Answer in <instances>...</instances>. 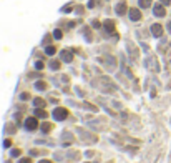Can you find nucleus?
<instances>
[{
	"label": "nucleus",
	"mask_w": 171,
	"mask_h": 163,
	"mask_svg": "<svg viewBox=\"0 0 171 163\" xmlns=\"http://www.w3.org/2000/svg\"><path fill=\"white\" fill-rule=\"evenodd\" d=\"M66 115H68V112H66L65 108H55V118H58V120H63Z\"/></svg>",
	"instance_id": "1"
},
{
	"label": "nucleus",
	"mask_w": 171,
	"mask_h": 163,
	"mask_svg": "<svg viewBox=\"0 0 171 163\" xmlns=\"http://www.w3.org/2000/svg\"><path fill=\"white\" fill-rule=\"evenodd\" d=\"M27 128H30V130L37 128V120H35V118H28L27 120Z\"/></svg>",
	"instance_id": "2"
},
{
	"label": "nucleus",
	"mask_w": 171,
	"mask_h": 163,
	"mask_svg": "<svg viewBox=\"0 0 171 163\" xmlns=\"http://www.w3.org/2000/svg\"><path fill=\"white\" fill-rule=\"evenodd\" d=\"M35 113H37V115H38V117H47V113H45V112H42V110H37V112H35Z\"/></svg>",
	"instance_id": "3"
},
{
	"label": "nucleus",
	"mask_w": 171,
	"mask_h": 163,
	"mask_svg": "<svg viewBox=\"0 0 171 163\" xmlns=\"http://www.w3.org/2000/svg\"><path fill=\"white\" fill-rule=\"evenodd\" d=\"M20 163H32V162H30V158H23V160H20Z\"/></svg>",
	"instance_id": "4"
},
{
	"label": "nucleus",
	"mask_w": 171,
	"mask_h": 163,
	"mask_svg": "<svg viewBox=\"0 0 171 163\" xmlns=\"http://www.w3.org/2000/svg\"><path fill=\"white\" fill-rule=\"evenodd\" d=\"M40 163H52V162H47V160H45V162H40Z\"/></svg>",
	"instance_id": "5"
}]
</instances>
